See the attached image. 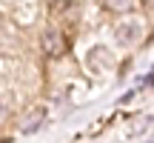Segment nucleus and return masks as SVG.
Listing matches in <instances>:
<instances>
[{"mask_svg":"<svg viewBox=\"0 0 154 143\" xmlns=\"http://www.w3.org/2000/svg\"><path fill=\"white\" fill-rule=\"evenodd\" d=\"M40 117H43V112H34V115H32V120H29V123H23V129H26V132H32V129L40 123Z\"/></svg>","mask_w":154,"mask_h":143,"instance_id":"obj_1","label":"nucleus"},{"mask_svg":"<svg viewBox=\"0 0 154 143\" xmlns=\"http://www.w3.org/2000/svg\"><path fill=\"white\" fill-rule=\"evenodd\" d=\"M3 115H6V100H3V94H0V120H3Z\"/></svg>","mask_w":154,"mask_h":143,"instance_id":"obj_2","label":"nucleus"}]
</instances>
